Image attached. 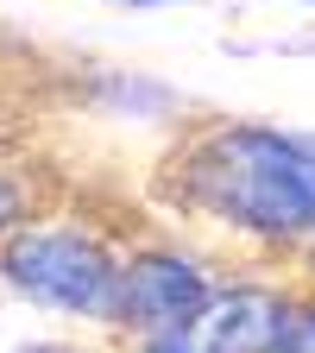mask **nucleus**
Listing matches in <instances>:
<instances>
[{"instance_id":"f257e3e1","label":"nucleus","mask_w":315,"mask_h":353,"mask_svg":"<svg viewBox=\"0 0 315 353\" xmlns=\"http://www.w3.org/2000/svg\"><path fill=\"white\" fill-rule=\"evenodd\" d=\"M158 196L258 252L315 246V132L265 120L190 126L158 164Z\"/></svg>"},{"instance_id":"f03ea898","label":"nucleus","mask_w":315,"mask_h":353,"mask_svg":"<svg viewBox=\"0 0 315 353\" xmlns=\"http://www.w3.org/2000/svg\"><path fill=\"white\" fill-rule=\"evenodd\" d=\"M120 265H126V252H114L108 234L82 228V221L26 214L0 240V284L13 296L57 309V316H76V322H101V328H114Z\"/></svg>"},{"instance_id":"7ed1b4c3","label":"nucleus","mask_w":315,"mask_h":353,"mask_svg":"<svg viewBox=\"0 0 315 353\" xmlns=\"http://www.w3.org/2000/svg\"><path fill=\"white\" fill-rule=\"evenodd\" d=\"M221 290L214 265L170 246V240H152V246H132L126 265H120V303H114V334L132 341V353H139L145 341L183 328L196 309Z\"/></svg>"},{"instance_id":"20e7f679","label":"nucleus","mask_w":315,"mask_h":353,"mask_svg":"<svg viewBox=\"0 0 315 353\" xmlns=\"http://www.w3.org/2000/svg\"><path fill=\"white\" fill-rule=\"evenodd\" d=\"M296 290L278 284H221L183 328L145 341L139 353H272L290 328Z\"/></svg>"},{"instance_id":"39448f33","label":"nucleus","mask_w":315,"mask_h":353,"mask_svg":"<svg viewBox=\"0 0 315 353\" xmlns=\"http://www.w3.org/2000/svg\"><path fill=\"white\" fill-rule=\"evenodd\" d=\"M108 101L126 108V114H176V95L145 76H108Z\"/></svg>"},{"instance_id":"423d86ee","label":"nucleus","mask_w":315,"mask_h":353,"mask_svg":"<svg viewBox=\"0 0 315 353\" xmlns=\"http://www.w3.org/2000/svg\"><path fill=\"white\" fill-rule=\"evenodd\" d=\"M272 353H315V296H303V290H296L290 328H284V341H278Z\"/></svg>"},{"instance_id":"0eeeda50","label":"nucleus","mask_w":315,"mask_h":353,"mask_svg":"<svg viewBox=\"0 0 315 353\" xmlns=\"http://www.w3.org/2000/svg\"><path fill=\"white\" fill-rule=\"evenodd\" d=\"M32 214V190H26V176H13V170H0V240H7L19 221Z\"/></svg>"},{"instance_id":"6e6552de","label":"nucleus","mask_w":315,"mask_h":353,"mask_svg":"<svg viewBox=\"0 0 315 353\" xmlns=\"http://www.w3.org/2000/svg\"><path fill=\"white\" fill-rule=\"evenodd\" d=\"M296 272L309 278V290H303V296H315V246H309V252H296Z\"/></svg>"},{"instance_id":"1a4fd4ad","label":"nucleus","mask_w":315,"mask_h":353,"mask_svg":"<svg viewBox=\"0 0 315 353\" xmlns=\"http://www.w3.org/2000/svg\"><path fill=\"white\" fill-rule=\"evenodd\" d=\"M126 7H164V0H126Z\"/></svg>"},{"instance_id":"9d476101","label":"nucleus","mask_w":315,"mask_h":353,"mask_svg":"<svg viewBox=\"0 0 315 353\" xmlns=\"http://www.w3.org/2000/svg\"><path fill=\"white\" fill-rule=\"evenodd\" d=\"M38 353H70V347H38Z\"/></svg>"}]
</instances>
